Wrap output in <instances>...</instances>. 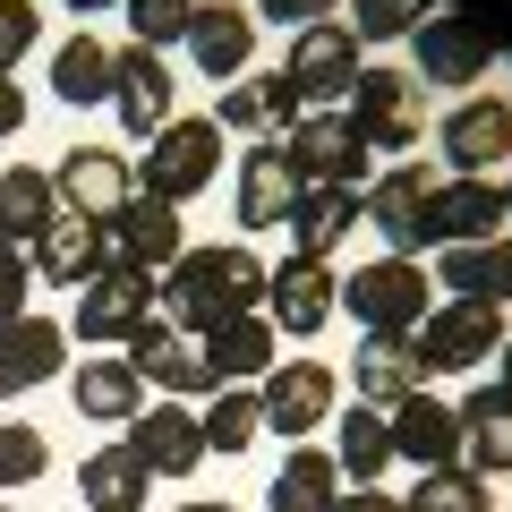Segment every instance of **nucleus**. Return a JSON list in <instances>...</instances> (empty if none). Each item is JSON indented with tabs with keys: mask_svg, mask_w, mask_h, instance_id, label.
Listing matches in <instances>:
<instances>
[{
	"mask_svg": "<svg viewBox=\"0 0 512 512\" xmlns=\"http://www.w3.org/2000/svg\"><path fill=\"white\" fill-rule=\"evenodd\" d=\"M163 308H171V333H214L222 316H256L265 308V256L248 239L231 248H188L180 265L163 274Z\"/></svg>",
	"mask_w": 512,
	"mask_h": 512,
	"instance_id": "f257e3e1",
	"label": "nucleus"
},
{
	"mask_svg": "<svg viewBox=\"0 0 512 512\" xmlns=\"http://www.w3.org/2000/svg\"><path fill=\"white\" fill-rule=\"evenodd\" d=\"M342 103H350V128L367 137V154H410L427 137V86L410 69H359V86Z\"/></svg>",
	"mask_w": 512,
	"mask_h": 512,
	"instance_id": "f03ea898",
	"label": "nucleus"
},
{
	"mask_svg": "<svg viewBox=\"0 0 512 512\" xmlns=\"http://www.w3.org/2000/svg\"><path fill=\"white\" fill-rule=\"evenodd\" d=\"M410 350L427 359V376H470V367H487L504 350V308H487V299H444V308L419 316Z\"/></svg>",
	"mask_w": 512,
	"mask_h": 512,
	"instance_id": "7ed1b4c3",
	"label": "nucleus"
},
{
	"mask_svg": "<svg viewBox=\"0 0 512 512\" xmlns=\"http://www.w3.org/2000/svg\"><path fill=\"white\" fill-rule=\"evenodd\" d=\"M410 52H419V86H478L495 69V26L470 18V9H427L410 26Z\"/></svg>",
	"mask_w": 512,
	"mask_h": 512,
	"instance_id": "20e7f679",
	"label": "nucleus"
},
{
	"mask_svg": "<svg viewBox=\"0 0 512 512\" xmlns=\"http://www.w3.org/2000/svg\"><path fill=\"white\" fill-rule=\"evenodd\" d=\"M214 171H222V128L214 120H171V128H154V154L137 163V188L163 197V205H188L197 188H214Z\"/></svg>",
	"mask_w": 512,
	"mask_h": 512,
	"instance_id": "39448f33",
	"label": "nucleus"
},
{
	"mask_svg": "<svg viewBox=\"0 0 512 512\" xmlns=\"http://www.w3.org/2000/svg\"><path fill=\"white\" fill-rule=\"evenodd\" d=\"M342 308L359 316L367 333H419V316H427V265H419V256H376V265H359V274L342 282Z\"/></svg>",
	"mask_w": 512,
	"mask_h": 512,
	"instance_id": "423d86ee",
	"label": "nucleus"
},
{
	"mask_svg": "<svg viewBox=\"0 0 512 512\" xmlns=\"http://www.w3.org/2000/svg\"><path fill=\"white\" fill-rule=\"evenodd\" d=\"M282 154L308 188H367V137L350 128V111H299Z\"/></svg>",
	"mask_w": 512,
	"mask_h": 512,
	"instance_id": "0eeeda50",
	"label": "nucleus"
},
{
	"mask_svg": "<svg viewBox=\"0 0 512 512\" xmlns=\"http://www.w3.org/2000/svg\"><path fill=\"white\" fill-rule=\"evenodd\" d=\"M103 248H111V265H128V274H171V265H180L188 256V231H180V205H163V197H146V188H137V197L120 205V214L103 222Z\"/></svg>",
	"mask_w": 512,
	"mask_h": 512,
	"instance_id": "6e6552de",
	"label": "nucleus"
},
{
	"mask_svg": "<svg viewBox=\"0 0 512 512\" xmlns=\"http://www.w3.org/2000/svg\"><path fill=\"white\" fill-rule=\"evenodd\" d=\"M333 308H342V274L333 265H316V256H282V265H265V325L274 333H325Z\"/></svg>",
	"mask_w": 512,
	"mask_h": 512,
	"instance_id": "1a4fd4ad",
	"label": "nucleus"
},
{
	"mask_svg": "<svg viewBox=\"0 0 512 512\" xmlns=\"http://www.w3.org/2000/svg\"><path fill=\"white\" fill-rule=\"evenodd\" d=\"M427 197H436V180H427L419 163H393L384 180H367V188H359V214L384 231V256H419V248H436Z\"/></svg>",
	"mask_w": 512,
	"mask_h": 512,
	"instance_id": "9d476101",
	"label": "nucleus"
},
{
	"mask_svg": "<svg viewBox=\"0 0 512 512\" xmlns=\"http://www.w3.org/2000/svg\"><path fill=\"white\" fill-rule=\"evenodd\" d=\"M436 146H444V163H453V180H487L512 154V94H470V103H453L444 128H436Z\"/></svg>",
	"mask_w": 512,
	"mask_h": 512,
	"instance_id": "9b49d317",
	"label": "nucleus"
},
{
	"mask_svg": "<svg viewBox=\"0 0 512 512\" xmlns=\"http://www.w3.org/2000/svg\"><path fill=\"white\" fill-rule=\"evenodd\" d=\"M52 197H60V214H77V222H111L128 197H137V171H128V154H111V146H69L60 171H52Z\"/></svg>",
	"mask_w": 512,
	"mask_h": 512,
	"instance_id": "f8f14e48",
	"label": "nucleus"
},
{
	"mask_svg": "<svg viewBox=\"0 0 512 512\" xmlns=\"http://www.w3.org/2000/svg\"><path fill=\"white\" fill-rule=\"evenodd\" d=\"M282 77L299 86V103H342V94L359 86V35H350L342 18L299 26V35H291V60H282Z\"/></svg>",
	"mask_w": 512,
	"mask_h": 512,
	"instance_id": "ddd939ff",
	"label": "nucleus"
},
{
	"mask_svg": "<svg viewBox=\"0 0 512 512\" xmlns=\"http://www.w3.org/2000/svg\"><path fill=\"white\" fill-rule=\"evenodd\" d=\"M256 402H265V427H282V436H308V427L333 419V367L325 359H274L265 376H256Z\"/></svg>",
	"mask_w": 512,
	"mask_h": 512,
	"instance_id": "4468645a",
	"label": "nucleus"
},
{
	"mask_svg": "<svg viewBox=\"0 0 512 512\" xmlns=\"http://www.w3.org/2000/svg\"><path fill=\"white\" fill-rule=\"evenodd\" d=\"M128 367H137L146 384H163L171 402H188V393H222V376L205 367V342H180L171 316H146V325L128 333Z\"/></svg>",
	"mask_w": 512,
	"mask_h": 512,
	"instance_id": "2eb2a0df",
	"label": "nucleus"
},
{
	"mask_svg": "<svg viewBox=\"0 0 512 512\" xmlns=\"http://www.w3.org/2000/svg\"><path fill=\"white\" fill-rule=\"evenodd\" d=\"M146 316H154V282H146V274H128V265H103V274L77 291L69 333H77V342H128Z\"/></svg>",
	"mask_w": 512,
	"mask_h": 512,
	"instance_id": "dca6fc26",
	"label": "nucleus"
},
{
	"mask_svg": "<svg viewBox=\"0 0 512 512\" xmlns=\"http://www.w3.org/2000/svg\"><path fill=\"white\" fill-rule=\"evenodd\" d=\"M427 222H436V248H478V239L512 231V197L495 180H436Z\"/></svg>",
	"mask_w": 512,
	"mask_h": 512,
	"instance_id": "f3484780",
	"label": "nucleus"
},
{
	"mask_svg": "<svg viewBox=\"0 0 512 512\" xmlns=\"http://www.w3.org/2000/svg\"><path fill=\"white\" fill-rule=\"evenodd\" d=\"M299 171H291V154H282V137H256L248 154H239V231H282L291 222V205H299Z\"/></svg>",
	"mask_w": 512,
	"mask_h": 512,
	"instance_id": "a211bd4d",
	"label": "nucleus"
},
{
	"mask_svg": "<svg viewBox=\"0 0 512 512\" xmlns=\"http://www.w3.org/2000/svg\"><path fill=\"white\" fill-rule=\"evenodd\" d=\"M171 69L163 52H146V43H128V52H111V103H120V128L128 137H154V128H171Z\"/></svg>",
	"mask_w": 512,
	"mask_h": 512,
	"instance_id": "6ab92c4d",
	"label": "nucleus"
},
{
	"mask_svg": "<svg viewBox=\"0 0 512 512\" xmlns=\"http://www.w3.org/2000/svg\"><path fill=\"white\" fill-rule=\"evenodd\" d=\"M128 453L146 461L154 478H188L205 461V427H197V410L188 402H154V410H137L128 419Z\"/></svg>",
	"mask_w": 512,
	"mask_h": 512,
	"instance_id": "aec40b11",
	"label": "nucleus"
},
{
	"mask_svg": "<svg viewBox=\"0 0 512 512\" xmlns=\"http://www.w3.org/2000/svg\"><path fill=\"white\" fill-rule=\"evenodd\" d=\"M350 376H359L367 410H402L410 393H427V359L410 350V333H367L359 359H350Z\"/></svg>",
	"mask_w": 512,
	"mask_h": 512,
	"instance_id": "412c9836",
	"label": "nucleus"
},
{
	"mask_svg": "<svg viewBox=\"0 0 512 512\" xmlns=\"http://www.w3.org/2000/svg\"><path fill=\"white\" fill-rule=\"evenodd\" d=\"M393 419V461H419V470H453L461 461V410L436 402V393H410L402 410H384Z\"/></svg>",
	"mask_w": 512,
	"mask_h": 512,
	"instance_id": "4be33fe9",
	"label": "nucleus"
},
{
	"mask_svg": "<svg viewBox=\"0 0 512 512\" xmlns=\"http://www.w3.org/2000/svg\"><path fill=\"white\" fill-rule=\"evenodd\" d=\"M60 359H69V325H52V316H35V308H26L18 325H0V393L52 384Z\"/></svg>",
	"mask_w": 512,
	"mask_h": 512,
	"instance_id": "5701e85b",
	"label": "nucleus"
},
{
	"mask_svg": "<svg viewBox=\"0 0 512 512\" xmlns=\"http://www.w3.org/2000/svg\"><path fill=\"white\" fill-rule=\"evenodd\" d=\"M188 52H197V69L222 86V77L248 69V52H256V18L239 9V0H197V18H188Z\"/></svg>",
	"mask_w": 512,
	"mask_h": 512,
	"instance_id": "b1692460",
	"label": "nucleus"
},
{
	"mask_svg": "<svg viewBox=\"0 0 512 512\" xmlns=\"http://www.w3.org/2000/svg\"><path fill=\"white\" fill-rule=\"evenodd\" d=\"M436 282L453 299H487V308H512V231L478 239V248H436Z\"/></svg>",
	"mask_w": 512,
	"mask_h": 512,
	"instance_id": "393cba45",
	"label": "nucleus"
},
{
	"mask_svg": "<svg viewBox=\"0 0 512 512\" xmlns=\"http://www.w3.org/2000/svg\"><path fill=\"white\" fill-rule=\"evenodd\" d=\"M111 265V248H103V222H77V214H60L52 231L35 239V274L43 282H60V291H86L94 274Z\"/></svg>",
	"mask_w": 512,
	"mask_h": 512,
	"instance_id": "a878e982",
	"label": "nucleus"
},
{
	"mask_svg": "<svg viewBox=\"0 0 512 512\" xmlns=\"http://www.w3.org/2000/svg\"><path fill=\"white\" fill-rule=\"evenodd\" d=\"M350 222H359V188H299L291 205V256H316V265H333V248L350 239Z\"/></svg>",
	"mask_w": 512,
	"mask_h": 512,
	"instance_id": "bb28decb",
	"label": "nucleus"
},
{
	"mask_svg": "<svg viewBox=\"0 0 512 512\" xmlns=\"http://www.w3.org/2000/svg\"><path fill=\"white\" fill-rule=\"evenodd\" d=\"M60 222V197H52V171L18 163V171H0V248H35L43 231Z\"/></svg>",
	"mask_w": 512,
	"mask_h": 512,
	"instance_id": "cd10ccee",
	"label": "nucleus"
},
{
	"mask_svg": "<svg viewBox=\"0 0 512 512\" xmlns=\"http://www.w3.org/2000/svg\"><path fill=\"white\" fill-rule=\"evenodd\" d=\"M69 402L86 410V419H103V427H128L137 410H146V376H137L128 359H86L69 376Z\"/></svg>",
	"mask_w": 512,
	"mask_h": 512,
	"instance_id": "c85d7f7f",
	"label": "nucleus"
},
{
	"mask_svg": "<svg viewBox=\"0 0 512 512\" xmlns=\"http://www.w3.org/2000/svg\"><path fill=\"white\" fill-rule=\"evenodd\" d=\"M333 470L350 478V487H376L384 470H393V419L367 402L342 410V427H333Z\"/></svg>",
	"mask_w": 512,
	"mask_h": 512,
	"instance_id": "c756f323",
	"label": "nucleus"
},
{
	"mask_svg": "<svg viewBox=\"0 0 512 512\" xmlns=\"http://www.w3.org/2000/svg\"><path fill=\"white\" fill-rule=\"evenodd\" d=\"M299 86L282 69H265V77H248V86H222V111H214V128H248V137H265V128H291L299 120Z\"/></svg>",
	"mask_w": 512,
	"mask_h": 512,
	"instance_id": "7c9ffc66",
	"label": "nucleus"
},
{
	"mask_svg": "<svg viewBox=\"0 0 512 512\" xmlns=\"http://www.w3.org/2000/svg\"><path fill=\"white\" fill-rule=\"evenodd\" d=\"M461 453H470L478 478H504L512 470V393L478 384L470 402H461Z\"/></svg>",
	"mask_w": 512,
	"mask_h": 512,
	"instance_id": "2f4dec72",
	"label": "nucleus"
},
{
	"mask_svg": "<svg viewBox=\"0 0 512 512\" xmlns=\"http://www.w3.org/2000/svg\"><path fill=\"white\" fill-rule=\"evenodd\" d=\"M77 495H86L94 512H137L154 495V470L128 444H103V453H86V470H77Z\"/></svg>",
	"mask_w": 512,
	"mask_h": 512,
	"instance_id": "473e14b6",
	"label": "nucleus"
},
{
	"mask_svg": "<svg viewBox=\"0 0 512 512\" xmlns=\"http://www.w3.org/2000/svg\"><path fill=\"white\" fill-rule=\"evenodd\" d=\"M205 367H214L222 384H248L274 367V325L265 316H222L214 333H205Z\"/></svg>",
	"mask_w": 512,
	"mask_h": 512,
	"instance_id": "72a5a7b5",
	"label": "nucleus"
},
{
	"mask_svg": "<svg viewBox=\"0 0 512 512\" xmlns=\"http://www.w3.org/2000/svg\"><path fill=\"white\" fill-rule=\"evenodd\" d=\"M333 495H342V470H333V453H316V444H291L274 470V512H333Z\"/></svg>",
	"mask_w": 512,
	"mask_h": 512,
	"instance_id": "f704fd0d",
	"label": "nucleus"
},
{
	"mask_svg": "<svg viewBox=\"0 0 512 512\" xmlns=\"http://www.w3.org/2000/svg\"><path fill=\"white\" fill-rule=\"evenodd\" d=\"M197 427H205V453H248L265 436V402H256L248 384H222L214 402L197 410Z\"/></svg>",
	"mask_w": 512,
	"mask_h": 512,
	"instance_id": "c9c22d12",
	"label": "nucleus"
},
{
	"mask_svg": "<svg viewBox=\"0 0 512 512\" xmlns=\"http://www.w3.org/2000/svg\"><path fill=\"white\" fill-rule=\"evenodd\" d=\"M402 512H495V478H478L470 461H453V470H419V487L402 495Z\"/></svg>",
	"mask_w": 512,
	"mask_h": 512,
	"instance_id": "e433bc0d",
	"label": "nucleus"
},
{
	"mask_svg": "<svg viewBox=\"0 0 512 512\" xmlns=\"http://www.w3.org/2000/svg\"><path fill=\"white\" fill-rule=\"evenodd\" d=\"M52 94H60V103H103V94H111V43L69 35L52 52Z\"/></svg>",
	"mask_w": 512,
	"mask_h": 512,
	"instance_id": "4c0bfd02",
	"label": "nucleus"
},
{
	"mask_svg": "<svg viewBox=\"0 0 512 512\" xmlns=\"http://www.w3.org/2000/svg\"><path fill=\"white\" fill-rule=\"evenodd\" d=\"M128 9V35L163 52V43H188V18H197V0H120Z\"/></svg>",
	"mask_w": 512,
	"mask_h": 512,
	"instance_id": "58836bf2",
	"label": "nucleus"
},
{
	"mask_svg": "<svg viewBox=\"0 0 512 512\" xmlns=\"http://www.w3.org/2000/svg\"><path fill=\"white\" fill-rule=\"evenodd\" d=\"M43 461H52V444H43V427H0V495H18L43 478Z\"/></svg>",
	"mask_w": 512,
	"mask_h": 512,
	"instance_id": "ea45409f",
	"label": "nucleus"
},
{
	"mask_svg": "<svg viewBox=\"0 0 512 512\" xmlns=\"http://www.w3.org/2000/svg\"><path fill=\"white\" fill-rule=\"evenodd\" d=\"M427 18V0H359V18H342L359 43H393V35H410V26Z\"/></svg>",
	"mask_w": 512,
	"mask_h": 512,
	"instance_id": "a19ab883",
	"label": "nucleus"
},
{
	"mask_svg": "<svg viewBox=\"0 0 512 512\" xmlns=\"http://www.w3.org/2000/svg\"><path fill=\"white\" fill-rule=\"evenodd\" d=\"M35 35H43V9H35V0H0V69H18V60L35 52Z\"/></svg>",
	"mask_w": 512,
	"mask_h": 512,
	"instance_id": "79ce46f5",
	"label": "nucleus"
},
{
	"mask_svg": "<svg viewBox=\"0 0 512 512\" xmlns=\"http://www.w3.org/2000/svg\"><path fill=\"white\" fill-rule=\"evenodd\" d=\"M26 291H35V256L0 248V325H18V316H26Z\"/></svg>",
	"mask_w": 512,
	"mask_h": 512,
	"instance_id": "37998d69",
	"label": "nucleus"
},
{
	"mask_svg": "<svg viewBox=\"0 0 512 512\" xmlns=\"http://www.w3.org/2000/svg\"><path fill=\"white\" fill-rule=\"evenodd\" d=\"M333 9H342V0H265V18H274L282 35H299V26H325Z\"/></svg>",
	"mask_w": 512,
	"mask_h": 512,
	"instance_id": "c03bdc74",
	"label": "nucleus"
},
{
	"mask_svg": "<svg viewBox=\"0 0 512 512\" xmlns=\"http://www.w3.org/2000/svg\"><path fill=\"white\" fill-rule=\"evenodd\" d=\"M26 128V94H18V69H0V146Z\"/></svg>",
	"mask_w": 512,
	"mask_h": 512,
	"instance_id": "a18cd8bd",
	"label": "nucleus"
},
{
	"mask_svg": "<svg viewBox=\"0 0 512 512\" xmlns=\"http://www.w3.org/2000/svg\"><path fill=\"white\" fill-rule=\"evenodd\" d=\"M333 512H402V495H384V487H342V495H333Z\"/></svg>",
	"mask_w": 512,
	"mask_h": 512,
	"instance_id": "49530a36",
	"label": "nucleus"
},
{
	"mask_svg": "<svg viewBox=\"0 0 512 512\" xmlns=\"http://www.w3.org/2000/svg\"><path fill=\"white\" fill-rule=\"evenodd\" d=\"M495 393H512V333H504V350H495Z\"/></svg>",
	"mask_w": 512,
	"mask_h": 512,
	"instance_id": "de8ad7c7",
	"label": "nucleus"
},
{
	"mask_svg": "<svg viewBox=\"0 0 512 512\" xmlns=\"http://www.w3.org/2000/svg\"><path fill=\"white\" fill-rule=\"evenodd\" d=\"M180 512H231V504H222V495H197V504H180Z\"/></svg>",
	"mask_w": 512,
	"mask_h": 512,
	"instance_id": "09e8293b",
	"label": "nucleus"
},
{
	"mask_svg": "<svg viewBox=\"0 0 512 512\" xmlns=\"http://www.w3.org/2000/svg\"><path fill=\"white\" fill-rule=\"evenodd\" d=\"M69 9H77V18H94V9H111V0H69Z\"/></svg>",
	"mask_w": 512,
	"mask_h": 512,
	"instance_id": "8fccbe9b",
	"label": "nucleus"
},
{
	"mask_svg": "<svg viewBox=\"0 0 512 512\" xmlns=\"http://www.w3.org/2000/svg\"><path fill=\"white\" fill-rule=\"evenodd\" d=\"M0 512H18V504H0Z\"/></svg>",
	"mask_w": 512,
	"mask_h": 512,
	"instance_id": "3c124183",
	"label": "nucleus"
},
{
	"mask_svg": "<svg viewBox=\"0 0 512 512\" xmlns=\"http://www.w3.org/2000/svg\"><path fill=\"white\" fill-rule=\"evenodd\" d=\"M504 197H512V188H504Z\"/></svg>",
	"mask_w": 512,
	"mask_h": 512,
	"instance_id": "603ef678",
	"label": "nucleus"
}]
</instances>
